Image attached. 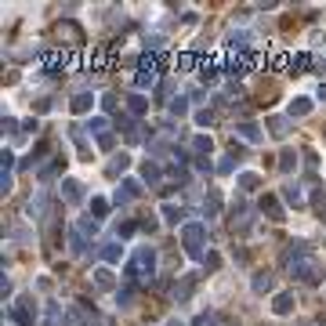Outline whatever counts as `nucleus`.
Listing matches in <instances>:
<instances>
[{
    "label": "nucleus",
    "mask_w": 326,
    "mask_h": 326,
    "mask_svg": "<svg viewBox=\"0 0 326 326\" xmlns=\"http://www.w3.org/2000/svg\"><path fill=\"white\" fill-rule=\"evenodd\" d=\"M181 247L189 258H207V228L199 221H185L181 225Z\"/></svg>",
    "instance_id": "obj_1"
},
{
    "label": "nucleus",
    "mask_w": 326,
    "mask_h": 326,
    "mask_svg": "<svg viewBox=\"0 0 326 326\" xmlns=\"http://www.w3.org/2000/svg\"><path fill=\"white\" fill-rule=\"evenodd\" d=\"M152 272H156V250H152V247H138V250L131 254L127 279H142V283H149Z\"/></svg>",
    "instance_id": "obj_2"
},
{
    "label": "nucleus",
    "mask_w": 326,
    "mask_h": 326,
    "mask_svg": "<svg viewBox=\"0 0 326 326\" xmlns=\"http://www.w3.org/2000/svg\"><path fill=\"white\" fill-rule=\"evenodd\" d=\"M8 315H11V322H18V326H33V301H29V297H18V301L8 308Z\"/></svg>",
    "instance_id": "obj_3"
},
{
    "label": "nucleus",
    "mask_w": 326,
    "mask_h": 326,
    "mask_svg": "<svg viewBox=\"0 0 326 326\" xmlns=\"http://www.w3.org/2000/svg\"><path fill=\"white\" fill-rule=\"evenodd\" d=\"M261 211H265L272 221H283V218H287V214H283V207H279V199H275V196H261Z\"/></svg>",
    "instance_id": "obj_4"
},
{
    "label": "nucleus",
    "mask_w": 326,
    "mask_h": 326,
    "mask_svg": "<svg viewBox=\"0 0 326 326\" xmlns=\"http://www.w3.org/2000/svg\"><path fill=\"white\" fill-rule=\"evenodd\" d=\"M192 287H196V275H181V279L174 283V297H178V301H189V297H192Z\"/></svg>",
    "instance_id": "obj_5"
},
{
    "label": "nucleus",
    "mask_w": 326,
    "mask_h": 326,
    "mask_svg": "<svg viewBox=\"0 0 326 326\" xmlns=\"http://www.w3.org/2000/svg\"><path fill=\"white\" fill-rule=\"evenodd\" d=\"M272 312L275 315H290L294 312V294H275L272 297Z\"/></svg>",
    "instance_id": "obj_6"
},
{
    "label": "nucleus",
    "mask_w": 326,
    "mask_h": 326,
    "mask_svg": "<svg viewBox=\"0 0 326 326\" xmlns=\"http://www.w3.org/2000/svg\"><path fill=\"white\" fill-rule=\"evenodd\" d=\"M95 287H98V290H112V287H116V275H112L109 268H98V272H95ZM116 290H120V287H116Z\"/></svg>",
    "instance_id": "obj_7"
},
{
    "label": "nucleus",
    "mask_w": 326,
    "mask_h": 326,
    "mask_svg": "<svg viewBox=\"0 0 326 326\" xmlns=\"http://www.w3.org/2000/svg\"><path fill=\"white\" fill-rule=\"evenodd\" d=\"M138 192H142V185H138V181H124V189H116V203H131Z\"/></svg>",
    "instance_id": "obj_8"
},
{
    "label": "nucleus",
    "mask_w": 326,
    "mask_h": 326,
    "mask_svg": "<svg viewBox=\"0 0 326 326\" xmlns=\"http://www.w3.org/2000/svg\"><path fill=\"white\" fill-rule=\"evenodd\" d=\"M80 196H84V189H80V181H62V199H69V203H80Z\"/></svg>",
    "instance_id": "obj_9"
},
{
    "label": "nucleus",
    "mask_w": 326,
    "mask_h": 326,
    "mask_svg": "<svg viewBox=\"0 0 326 326\" xmlns=\"http://www.w3.org/2000/svg\"><path fill=\"white\" fill-rule=\"evenodd\" d=\"M127 109H131V116H145L149 112V98L145 95H131L127 98Z\"/></svg>",
    "instance_id": "obj_10"
},
{
    "label": "nucleus",
    "mask_w": 326,
    "mask_h": 326,
    "mask_svg": "<svg viewBox=\"0 0 326 326\" xmlns=\"http://www.w3.org/2000/svg\"><path fill=\"white\" fill-rule=\"evenodd\" d=\"M142 178H145V185H156L159 181V163L156 159H145L142 163Z\"/></svg>",
    "instance_id": "obj_11"
},
{
    "label": "nucleus",
    "mask_w": 326,
    "mask_h": 326,
    "mask_svg": "<svg viewBox=\"0 0 326 326\" xmlns=\"http://www.w3.org/2000/svg\"><path fill=\"white\" fill-rule=\"evenodd\" d=\"M91 105H95V98H91L87 91H84V95H76V98L69 102V109H73V112H87Z\"/></svg>",
    "instance_id": "obj_12"
},
{
    "label": "nucleus",
    "mask_w": 326,
    "mask_h": 326,
    "mask_svg": "<svg viewBox=\"0 0 326 326\" xmlns=\"http://www.w3.org/2000/svg\"><path fill=\"white\" fill-rule=\"evenodd\" d=\"M261 185V174H254V171H243L239 174V189H247V192H254Z\"/></svg>",
    "instance_id": "obj_13"
},
{
    "label": "nucleus",
    "mask_w": 326,
    "mask_h": 326,
    "mask_svg": "<svg viewBox=\"0 0 326 326\" xmlns=\"http://www.w3.org/2000/svg\"><path fill=\"white\" fill-rule=\"evenodd\" d=\"M312 112V98H294L290 102V116H308Z\"/></svg>",
    "instance_id": "obj_14"
},
{
    "label": "nucleus",
    "mask_w": 326,
    "mask_h": 326,
    "mask_svg": "<svg viewBox=\"0 0 326 326\" xmlns=\"http://www.w3.org/2000/svg\"><path fill=\"white\" fill-rule=\"evenodd\" d=\"M228 40H232V48H239L243 55H247V48H250V33H243V29H236V33L228 36Z\"/></svg>",
    "instance_id": "obj_15"
},
{
    "label": "nucleus",
    "mask_w": 326,
    "mask_h": 326,
    "mask_svg": "<svg viewBox=\"0 0 326 326\" xmlns=\"http://www.w3.org/2000/svg\"><path fill=\"white\" fill-rule=\"evenodd\" d=\"M69 250H73V254H84V232H80V225H73V236H69Z\"/></svg>",
    "instance_id": "obj_16"
},
{
    "label": "nucleus",
    "mask_w": 326,
    "mask_h": 326,
    "mask_svg": "<svg viewBox=\"0 0 326 326\" xmlns=\"http://www.w3.org/2000/svg\"><path fill=\"white\" fill-rule=\"evenodd\" d=\"M199 76H203V84H211V80H218V58H211V62H203Z\"/></svg>",
    "instance_id": "obj_17"
},
{
    "label": "nucleus",
    "mask_w": 326,
    "mask_h": 326,
    "mask_svg": "<svg viewBox=\"0 0 326 326\" xmlns=\"http://www.w3.org/2000/svg\"><path fill=\"white\" fill-rule=\"evenodd\" d=\"M87 131H95L98 138H102V134H109V120H105V116H95V120H87Z\"/></svg>",
    "instance_id": "obj_18"
},
{
    "label": "nucleus",
    "mask_w": 326,
    "mask_h": 326,
    "mask_svg": "<svg viewBox=\"0 0 326 326\" xmlns=\"http://www.w3.org/2000/svg\"><path fill=\"white\" fill-rule=\"evenodd\" d=\"M192 149H196L199 156H211V149H214V145H211V138H207V134H196V138H192Z\"/></svg>",
    "instance_id": "obj_19"
},
{
    "label": "nucleus",
    "mask_w": 326,
    "mask_h": 326,
    "mask_svg": "<svg viewBox=\"0 0 326 326\" xmlns=\"http://www.w3.org/2000/svg\"><path fill=\"white\" fill-rule=\"evenodd\" d=\"M250 287H254V290H258V294H265V290H268V287H272V275H268V272H258V275H254V279H250Z\"/></svg>",
    "instance_id": "obj_20"
},
{
    "label": "nucleus",
    "mask_w": 326,
    "mask_h": 326,
    "mask_svg": "<svg viewBox=\"0 0 326 326\" xmlns=\"http://www.w3.org/2000/svg\"><path fill=\"white\" fill-rule=\"evenodd\" d=\"M283 196H287V199L294 203V207H305V192H301L297 185H287V189H283Z\"/></svg>",
    "instance_id": "obj_21"
},
{
    "label": "nucleus",
    "mask_w": 326,
    "mask_h": 326,
    "mask_svg": "<svg viewBox=\"0 0 326 326\" xmlns=\"http://www.w3.org/2000/svg\"><path fill=\"white\" fill-rule=\"evenodd\" d=\"M91 214H95V221H98V218H105V214H109V199L95 196V199H91Z\"/></svg>",
    "instance_id": "obj_22"
},
{
    "label": "nucleus",
    "mask_w": 326,
    "mask_h": 326,
    "mask_svg": "<svg viewBox=\"0 0 326 326\" xmlns=\"http://www.w3.org/2000/svg\"><path fill=\"white\" fill-rule=\"evenodd\" d=\"M167 112H171V116H185V112H189V98H171Z\"/></svg>",
    "instance_id": "obj_23"
},
{
    "label": "nucleus",
    "mask_w": 326,
    "mask_h": 326,
    "mask_svg": "<svg viewBox=\"0 0 326 326\" xmlns=\"http://www.w3.org/2000/svg\"><path fill=\"white\" fill-rule=\"evenodd\" d=\"M181 214H185V211H181V207H174V203H167V207H163V221H171V225H174V221H181Z\"/></svg>",
    "instance_id": "obj_24"
},
{
    "label": "nucleus",
    "mask_w": 326,
    "mask_h": 326,
    "mask_svg": "<svg viewBox=\"0 0 326 326\" xmlns=\"http://www.w3.org/2000/svg\"><path fill=\"white\" fill-rule=\"evenodd\" d=\"M239 134H243V138H250V142H258V138H261L258 124H239Z\"/></svg>",
    "instance_id": "obj_25"
},
{
    "label": "nucleus",
    "mask_w": 326,
    "mask_h": 326,
    "mask_svg": "<svg viewBox=\"0 0 326 326\" xmlns=\"http://www.w3.org/2000/svg\"><path fill=\"white\" fill-rule=\"evenodd\" d=\"M102 258H105V261H120V243H105V247H102Z\"/></svg>",
    "instance_id": "obj_26"
},
{
    "label": "nucleus",
    "mask_w": 326,
    "mask_h": 326,
    "mask_svg": "<svg viewBox=\"0 0 326 326\" xmlns=\"http://www.w3.org/2000/svg\"><path fill=\"white\" fill-rule=\"evenodd\" d=\"M290 69H294V73H305V69H312V55H297Z\"/></svg>",
    "instance_id": "obj_27"
},
{
    "label": "nucleus",
    "mask_w": 326,
    "mask_h": 326,
    "mask_svg": "<svg viewBox=\"0 0 326 326\" xmlns=\"http://www.w3.org/2000/svg\"><path fill=\"white\" fill-rule=\"evenodd\" d=\"M196 124H199V127H211V124H214V112H211V109H199V112H196Z\"/></svg>",
    "instance_id": "obj_28"
},
{
    "label": "nucleus",
    "mask_w": 326,
    "mask_h": 326,
    "mask_svg": "<svg viewBox=\"0 0 326 326\" xmlns=\"http://www.w3.org/2000/svg\"><path fill=\"white\" fill-rule=\"evenodd\" d=\"M134 84H138V87H152V84H156V73H138Z\"/></svg>",
    "instance_id": "obj_29"
},
{
    "label": "nucleus",
    "mask_w": 326,
    "mask_h": 326,
    "mask_svg": "<svg viewBox=\"0 0 326 326\" xmlns=\"http://www.w3.org/2000/svg\"><path fill=\"white\" fill-rule=\"evenodd\" d=\"M58 305H48V319H44V326H58Z\"/></svg>",
    "instance_id": "obj_30"
},
{
    "label": "nucleus",
    "mask_w": 326,
    "mask_h": 326,
    "mask_svg": "<svg viewBox=\"0 0 326 326\" xmlns=\"http://www.w3.org/2000/svg\"><path fill=\"white\" fill-rule=\"evenodd\" d=\"M268 127H272V134H275V138H283V134H287V124H283L279 116H272V124H268Z\"/></svg>",
    "instance_id": "obj_31"
},
{
    "label": "nucleus",
    "mask_w": 326,
    "mask_h": 326,
    "mask_svg": "<svg viewBox=\"0 0 326 326\" xmlns=\"http://www.w3.org/2000/svg\"><path fill=\"white\" fill-rule=\"evenodd\" d=\"M294 163H297V156H294V152H283V156H279V167H283V171H290Z\"/></svg>",
    "instance_id": "obj_32"
},
{
    "label": "nucleus",
    "mask_w": 326,
    "mask_h": 326,
    "mask_svg": "<svg viewBox=\"0 0 326 326\" xmlns=\"http://www.w3.org/2000/svg\"><path fill=\"white\" fill-rule=\"evenodd\" d=\"M203 261H207V268L214 272L218 265H221V258H218V250H207V258H203Z\"/></svg>",
    "instance_id": "obj_33"
},
{
    "label": "nucleus",
    "mask_w": 326,
    "mask_h": 326,
    "mask_svg": "<svg viewBox=\"0 0 326 326\" xmlns=\"http://www.w3.org/2000/svg\"><path fill=\"white\" fill-rule=\"evenodd\" d=\"M131 294H134V287H124V290H116V301H120V305H127V301H131Z\"/></svg>",
    "instance_id": "obj_34"
},
{
    "label": "nucleus",
    "mask_w": 326,
    "mask_h": 326,
    "mask_svg": "<svg viewBox=\"0 0 326 326\" xmlns=\"http://www.w3.org/2000/svg\"><path fill=\"white\" fill-rule=\"evenodd\" d=\"M287 62H290V58H287V55H283V51H279V55L272 58V69H287Z\"/></svg>",
    "instance_id": "obj_35"
},
{
    "label": "nucleus",
    "mask_w": 326,
    "mask_h": 326,
    "mask_svg": "<svg viewBox=\"0 0 326 326\" xmlns=\"http://www.w3.org/2000/svg\"><path fill=\"white\" fill-rule=\"evenodd\" d=\"M134 228H138V225H134V221H124V225H120V228H116V236H131V232H134Z\"/></svg>",
    "instance_id": "obj_36"
},
{
    "label": "nucleus",
    "mask_w": 326,
    "mask_h": 326,
    "mask_svg": "<svg viewBox=\"0 0 326 326\" xmlns=\"http://www.w3.org/2000/svg\"><path fill=\"white\" fill-rule=\"evenodd\" d=\"M192 65H196L192 55H181V58H178V69H192Z\"/></svg>",
    "instance_id": "obj_37"
},
{
    "label": "nucleus",
    "mask_w": 326,
    "mask_h": 326,
    "mask_svg": "<svg viewBox=\"0 0 326 326\" xmlns=\"http://www.w3.org/2000/svg\"><path fill=\"white\" fill-rule=\"evenodd\" d=\"M145 44H149L152 51H159V48H163V36H145Z\"/></svg>",
    "instance_id": "obj_38"
},
{
    "label": "nucleus",
    "mask_w": 326,
    "mask_h": 326,
    "mask_svg": "<svg viewBox=\"0 0 326 326\" xmlns=\"http://www.w3.org/2000/svg\"><path fill=\"white\" fill-rule=\"evenodd\" d=\"M124 167H127V156H120V159H112V167H109V171L116 174V171H124Z\"/></svg>",
    "instance_id": "obj_39"
},
{
    "label": "nucleus",
    "mask_w": 326,
    "mask_h": 326,
    "mask_svg": "<svg viewBox=\"0 0 326 326\" xmlns=\"http://www.w3.org/2000/svg\"><path fill=\"white\" fill-rule=\"evenodd\" d=\"M98 145H102V149H112L116 142H112V134H102V138H98Z\"/></svg>",
    "instance_id": "obj_40"
},
{
    "label": "nucleus",
    "mask_w": 326,
    "mask_h": 326,
    "mask_svg": "<svg viewBox=\"0 0 326 326\" xmlns=\"http://www.w3.org/2000/svg\"><path fill=\"white\" fill-rule=\"evenodd\" d=\"M192 326H211V315H207V312H203V315H196V322H192Z\"/></svg>",
    "instance_id": "obj_41"
},
{
    "label": "nucleus",
    "mask_w": 326,
    "mask_h": 326,
    "mask_svg": "<svg viewBox=\"0 0 326 326\" xmlns=\"http://www.w3.org/2000/svg\"><path fill=\"white\" fill-rule=\"evenodd\" d=\"M319 326H326V319H319Z\"/></svg>",
    "instance_id": "obj_42"
},
{
    "label": "nucleus",
    "mask_w": 326,
    "mask_h": 326,
    "mask_svg": "<svg viewBox=\"0 0 326 326\" xmlns=\"http://www.w3.org/2000/svg\"><path fill=\"white\" fill-rule=\"evenodd\" d=\"M178 326H181V322H178Z\"/></svg>",
    "instance_id": "obj_43"
}]
</instances>
